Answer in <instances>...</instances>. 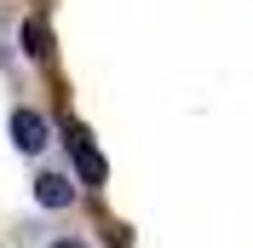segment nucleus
Instances as JSON below:
<instances>
[{"label": "nucleus", "instance_id": "1", "mask_svg": "<svg viewBox=\"0 0 253 248\" xmlns=\"http://www.w3.org/2000/svg\"><path fill=\"white\" fill-rule=\"evenodd\" d=\"M12 144L23 156H41L46 150V116L41 110H12Z\"/></svg>", "mask_w": 253, "mask_h": 248}, {"label": "nucleus", "instance_id": "2", "mask_svg": "<svg viewBox=\"0 0 253 248\" xmlns=\"http://www.w3.org/2000/svg\"><path fill=\"white\" fill-rule=\"evenodd\" d=\"M35 202H41V208H69V202H75V179H69V173H41V179H35Z\"/></svg>", "mask_w": 253, "mask_h": 248}, {"label": "nucleus", "instance_id": "3", "mask_svg": "<svg viewBox=\"0 0 253 248\" xmlns=\"http://www.w3.org/2000/svg\"><path fill=\"white\" fill-rule=\"evenodd\" d=\"M69 150H75V168H81V179H86V185H98V179H104V156H98L92 144H86V133H69Z\"/></svg>", "mask_w": 253, "mask_h": 248}, {"label": "nucleus", "instance_id": "4", "mask_svg": "<svg viewBox=\"0 0 253 248\" xmlns=\"http://www.w3.org/2000/svg\"><path fill=\"white\" fill-rule=\"evenodd\" d=\"M17 41H23V52H29V58H46V52H52V35H46V23H41V17H23V35H17Z\"/></svg>", "mask_w": 253, "mask_h": 248}, {"label": "nucleus", "instance_id": "5", "mask_svg": "<svg viewBox=\"0 0 253 248\" xmlns=\"http://www.w3.org/2000/svg\"><path fill=\"white\" fill-rule=\"evenodd\" d=\"M52 248H86V243H75V237H58V243H52Z\"/></svg>", "mask_w": 253, "mask_h": 248}]
</instances>
